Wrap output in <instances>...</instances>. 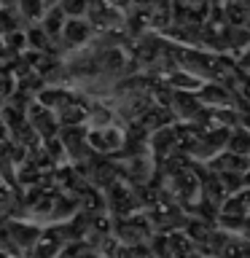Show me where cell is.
<instances>
[{"label": "cell", "instance_id": "1", "mask_svg": "<svg viewBox=\"0 0 250 258\" xmlns=\"http://www.w3.org/2000/svg\"><path fill=\"white\" fill-rule=\"evenodd\" d=\"M86 24L81 22V19H76V22H68V27H65V38L68 40H73V43H78V40H84L86 38Z\"/></svg>", "mask_w": 250, "mask_h": 258}, {"label": "cell", "instance_id": "2", "mask_svg": "<svg viewBox=\"0 0 250 258\" xmlns=\"http://www.w3.org/2000/svg\"><path fill=\"white\" fill-rule=\"evenodd\" d=\"M22 11H24V16H38L40 14L38 0H22Z\"/></svg>", "mask_w": 250, "mask_h": 258}, {"label": "cell", "instance_id": "3", "mask_svg": "<svg viewBox=\"0 0 250 258\" xmlns=\"http://www.w3.org/2000/svg\"><path fill=\"white\" fill-rule=\"evenodd\" d=\"M84 6H86L84 0H65V3H62V8H65V11H78V14L84 11Z\"/></svg>", "mask_w": 250, "mask_h": 258}, {"label": "cell", "instance_id": "4", "mask_svg": "<svg viewBox=\"0 0 250 258\" xmlns=\"http://www.w3.org/2000/svg\"><path fill=\"white\" fill-rule=\"evenodd\" d=\"M48 3H56V0H48Z\"/></svg>", "mask_w": 250, "mask_h": 258}]
</instances>
